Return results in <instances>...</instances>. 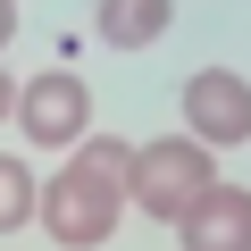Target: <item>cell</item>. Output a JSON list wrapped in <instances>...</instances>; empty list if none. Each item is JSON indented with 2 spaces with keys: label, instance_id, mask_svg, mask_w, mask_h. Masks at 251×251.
<instances>
[{
  "label": "cell",
  "instance_id": "1",
  "mask_svg": "<svg viewBox=\"0 0 251 251\" xmlns=\"http://www.w3.org/2000/svg\"><path fill=\"white\" fill-rule=\"evenodd\" d=\"M126 168H134V143H117V134H84L75 159L42 184L34 218L50 226L59 251H92L117 234V209H126Z\"/></svg>",
  "mask_w": 251,
  "mask_h": 251
},
{
  "label": "cell",
  "instance_id": "2",
  "mask_svg": "<svg viewBox=\"0 0 251 251\" xmlns=\"http://www.w3.org/2000/svg\"><path fill=\"white\" fill-rule=\"evenodd\" d=\"M209 184H218V168H209V151H201L193 134L143 143V151H134V168H126V201H143L159 226H176V218H184Z\"/></svg>",
  "mask_w": 251,
  "mask_h": 251
},
{
  "label": "cell",
  "instance_id": "3",
  "mask_svg": "<svg viewBox=\"0 0 251 251\" xmlns=\"http://www.w3.org/2000/svg\"><path fill=\"white\" fill-rule=\"evenodd\" d=\"M84 117H92V92H84L75 67H50V75L17 84V126H25V143L75 151V143H84Z\"/></svg>",
  "mask_w": 251,
  "mask_h": 251
},
{
  "label": "cell",
  "instance_id": "4",
  "mask_svg": "<svg viewBox=\"0 0 251 251\" xmlns=\"http://www.w3.org/2000/svg\"><path fill=\"white\" fill-rule=\"evenodd\" d=\"M184 126H193V143L209 151H234V143H251V75H234V67H201L193 84H184Z\"/></svg>",
  "mask_w": 251,
  "mask_h": 251
},
{
  "label": "cell",
  "instance_id": "5",
  "mask_svg": "<svg viewBox=\"0 0 251 251\" xmlns=\"http://www.w3.org/2000/svg\"><path fill=\"white\" fill-rule=\"evenodd\" d=\"M184 251H251V193L243 184H209L184 218H176Z\"/></svg>",
  "mask_w": 251,
  "mask_h": 251
},
{
  "label": "cell",
  "instance_id": "6",
  "mask_svg": "<svg viewBox=\"0 0 251 251\" xmlns=\"http://www.w3.org/2000/svg\"><path fill=\"white\" fill-rule=\"evenodd\" d=\"M168 17H176V0H100V9H92V34L109 50H151L168 34Z\"/></svg>",
  "mask_w": 251,
  "mask_h": 251
},
{
  "label": "cell",
  "instance_id": "7",
  "mask_svg": "<svg viewBox=\"0 0 251 251\" xmlns=\"http://www.w3.org/2000/svg\"><path fill=\"white\" fill-rule=\"evenodd\" d=\"M34 201H42V184L25 176V159H0V234H17L34 218Z\"/></svg>",
  "mask_w": 251,
  "mask_h": 251
},
{
  "label": "cell",
  "instance_id": "8",
  "mask_svg": "<svg viewBox=\"0 0 251 251\" xmlns=\"http://www.w3.org/2000/svg\"><path fill=\"white\" fill-rule=\"evenodd\" d=\"M9 34H17V0H0V50H9Z\"/></svg>",
  "mask_w": 251,
  "mask_h": 251
},
{
  "label": "cell",
  "instance_id": "9",
  "mask_svg": "<svg viewBox=\"0 0 251 251\" xmlns=\"http://www.w3.org/2000/svg\"><path fill=\"white\" fill-rule=\"evenodd\" d=\"M0 117H17V84L9 75H0Z\"/></svg>",
  "mask_w": 251,
  "mask_h": 251
}]
</instances>
